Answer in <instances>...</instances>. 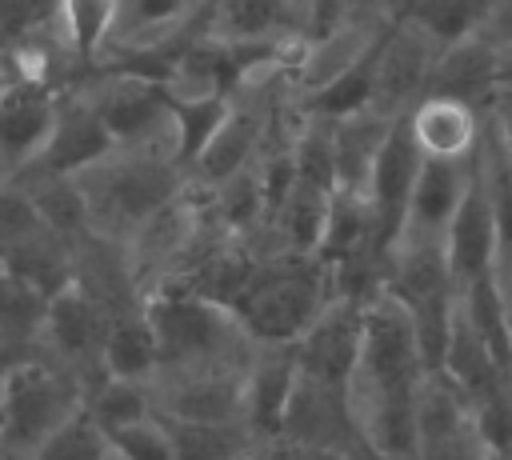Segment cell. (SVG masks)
<instances>
[{
	"instance_id": "cell-9",
	"label": "cell",
	"mask_w": 512,
	"mask_h": 460,
	"mask_svg": "<svg viewBox=\"0 0 512 460\" xmlns=\"http://www.w3.org/2000/svg\"><path fill=\"white\" fill-rule=\"evenodd\" d=\"M112 148L116 144H112L108 128L100 124V116L92 112V104L76 88H68V92H60L56 120H52V132H48L44 152L12 184H24V180H76L80 172H88L92 164H100Z\"/></svg>"
},
{
	"instance_id": "cell-38",
	"label": "cell",
	"mask_w": 512,
	"mask_h": 460,
	"mask_svg": "<svg viewBox=\"0 0 512 460\" xmlns=\"http://www.w3.org/2000/svg\"><path fill=\"white\" fill-rule=\"evenodd\" d=\"M8 404H12V372H0V448L8 432Z\"/></svg>"
},
{
	"instance_id": "cell-17",
	"label": "cell",
	"mask_w": 512,
	"mask_h": 460,
	"mask_svg": "<svg viewBox=\"0 0 512 460\" xmlns=\"http://www.w3.org/2000/svg\"><path fill=\"white\" fill-rule=\"evenodd\" d=\"M408 132L424 160L472 164L484 140V116L452 100H420L408 112Z\"/></svg>"
},
{
	"instance_id": "cell-27",
	"label": "cell",
	"mask_w": 512,
	"mask_h": 460,
	"mask_svg": "<svg viewBox=\"0 0 512 460\" xmlns=\"http://www.w3.org/2000/svg\"><path fill=\"white\" fill-rule=\"evenodd\" d=\"M232 96H200V100H172V132H176V160L188 172L192 160L208 148L216 128L224 124Z\"/></svg>"
},
{
	"instance_id": "cell-8",
	"label": "cell",
	"mask_w": 512,
	"mask_h": 460,
	"mask_svg": "<svg viewBox=\"0 0 512 460\" xmlns=\"http://www.w3.org/2000/svg\"><path fill=\"white\" fill-rule=\"evenodd\" d=\"M436 56H440V48L428 36H420L412 24L396 20V12H392V28L372 56L368 108L388 116V120H404L424 100Z\"/></svg>"
},
{
	"instance_id": "cell-13",
	"label": "cell",
	"mask_w": 512,
	"mask_h": 460,
	"mask_svg": "<svg viewBox=\"0 0 512 460\" xmlns=\"http://www.w3.org/2000/svg\"><path fill=\"white\" fill-rule=\"evenodd\" d=\"M56 92L28 84H0V180H16L48 144L56 120Z\"/></svg>"
},
{
	"instance_id": "cell-37",
	"label": "cell",
	"mask_w": 512,
	"mask_h": 460,
	"mask_svg": "<svg viewBox=\"0 0 512 460\" xmlns=\"http://www.w3.org/2000/svg\"><path fill=\"white\" fill-rule=\"evenodd\" d=\"M496 284H500V296H504V312H508V328H512V260L496 264Z\"/></svg>"
},
{
	"instance_id": "cell-3",
	"label": "cell",
	"mask_w": 512,
	"mask_h": 460,
	"mask_svg": "<svg viewBox=\"0 0 512 460\" xmlns=\"http://www.w3.org/2000/svg\"><path fill=\"white\" fill-rule=\"evenodd\" d=\"M332 300H336L332 280L320 260L272 256V260H260V272L232 316L252 336V344L292 348Z\"/></svg>"
},
{
	"instance_id": "cell-18",
	"label": "cell",
	"mask_w": 512,
	"mask_h": 460,
	"mask_svg": "<svg viewBox=\"0 0 512 460\" xmlns=\"http://www.w3.org/2000/svg\"><path fill=\"white\" fill-rule=\"evenodd\" d=\"M296 380L300 368L292 348H256L244 376V424L260 436V444H272L280 436V420L296 392Z\"/></svg>"
},
{
	"instance_id": "cell-22",
	"label": "cell",
	"mask_w": 512,
	"mask_h": 460,
	"mask_svg": "<svg viewBox=\"0 0 512 460\" xmlns=\"http://www.w3.org/2000/svg\"><path fill=\"white\" fill-rule=\"evenodd\" d=\"M392 12H396V20L412 24L420 36H428L444 52L480 32L488 0H400V4H392Z\"/></svg>"
},
{
	"instance_id": "cell-33",
	"label": "cell",
	"mask_w": 512,
	"mask_h": 460,
	"mask_svg": "<svg viewBox=\"0 0 512 460\" xmlns=\"http://www.w3.org/2000/svg\"><path fill=\"white\" fill-rule=\"evenodd\" d=\"M476 36H484L492 48H508L512 44V0H488V12Z\"/></svg>"
},
{
	"instance_id": "cell-1",
	"label": "cell",
	"mask_w": 512,
	"mask_h": 460,
	"mask_svg": "<svg viewBox=\"0 0 512 460\" xmlns=\"http://www.w3.org/2000/svg\"><path fill=\"white\" fill-rule=\"evenodd\" d=\"M76 188L84 196L92 236L124 248L148 216L188 188V172L172 148H112L100 164L76 176Z\"/></svg>"
},
{
	"instance_id": "cell-24",
	"label": "cell",
	"mask_w": 512,
	"mask_h": 460,
	"mask_svg": "<svg viewBox=\"0 0 512 460\" xmlns=\"http://www.w3.org/2000/svg\"><path fill=\"white\" fill-rule=\"evenodd\" d=\"M476 172L488 192V208L496 220V240H500V264L512 260V152L500 144V136L484 120V140L476 152Z\"/></svg>"
},
{
	"instance_id": "cell-4",
	"label": "cell",
	"mask_w": 512,
	"mask_h": 460,
	"mask_svg": "<svg viewBox=\"0 0 512 460\" xmlns=\"http://www.w3.org/2000/svg\"><path fill=\"white\" fill-rule=\"evenodd\" d=\"M76 92L92 104L100 124L108 128L116 148H172V100L160 80L120 72V68H92Z\"/></svg>"
},
{
	"instance_id": "cell-35",
	"label": "cell",
	"mask_w": 512,
	"mask_h": 460,
	"mask_svg": "<svg viewBox=\"0 0 512 460\" xmlns=\"http://www.w3.org/2000/svg\"><path fill=\"white\" fill-rule=\"evenodd\" d=\"M484 120H488V128L500 136V144L512 152V96H496Z\"/></svg>"
},
{
	"instance_id": "cell-36",
	"label": "cell",
	"mask_w": 512,
	"mask_h": 460,
	"mask_svg": "<svg viewBox=\"0 0 512 460\" xmlns=\"http://www.w3.org/2000/svg\"><path fill=\"white\" fill-rule=\"evenodd\" d=\"M496 88L500 96H512V44L496 48Z\"/></svg>"
},
{
	"instance_id": "cell-20",
	"label": "cell",
	"mask_w": 512,
	"mask_h": 460,
	"mask_svg": "<svg viewBox=\"0 0 512 460\" xmlns=\"http://www.w3.org/2000/svg\"><path fill=\"white\" fill-rule=\"evenodd\" d=\"M400 120H388L372 108H360L352 116L332 120V156H336V192H352L364 196L376 156L384 148V140L392 136Z\"/></svg>"
},
{
	"instance_id": "cell-7",
	"label": "cell",
	"mask_w": 512,
	"mask_h": 460,
	"mask_svg": "<svg viewBox=\"0 0 512 460\" xmlns=\"http://www.w3.org/2000/svg\"><path fill=\"white\" fill-rule=\"evenodd\" d=\"M108 324L112 316L84 296L76 284H68L64 292H56L44 308V328H40V348L52 364L68 368L84 392H92L104 380V340H108Z\"/></svg>"
},
{
	"instance_id": "cell-14",
	"label": "cell",
	"mask_w": 512,
	"mask_h": 460,
	"mask_svg": "<svg viewBox=\"0 0 512 460\" xmlns=\"http://www.w3.org/2000/svg\"><path fill=\"white\" fill-rule=\"evenodd\" d=\"M384 292L400 300L408 312L456 296V280L448 268L444 240H420V236H396L384 256Z\"/></svg>"
},
{
	"instance_id": "cell-12",
	"label": "cell",
	"mask_w": 512,
	"mask_h": 460,
	"mask_svg": "<svg viewBox=\"0 0 512 460\" xmlns=\"http://www.w3.org/2000/svg\"><path fill=\"white\" fill-rule=\"evenodd\" d=\"M420 164H424V156H420V148H416V140L408 132V116H404L392 128V136L384 140V148L376 156V168H372V180H368V192H364L384 252L392 248V240L404 228V212H408V200H412Z\"/></svg>"
},
{
	"instance_id": "cell-34",
	"label": "cell",
	"mask_w": 512,
	"mask_h": 460,
	"mask_svg": "<svg viewBox=\"0 0 512 460\" xmlns=\"http://www.w3.org/2000/svg\"><path fill=\"white\" fill-rule=\"evenodd\" d=\"M264 460H348L336 452H320V448H300V444H264Z\"/></svg>"
},
{
	"instance_id": "cell-23",
	"label": "cell",
	"mask_w": 512,
	"mask_h": 460,
	"mask_svg": "<svg viewBox=\"0 0 512 460\" xmlns=\"http://www.w3.org/2000/svg\"><path fill=\"white\" fill-rule=\"evenodd\" d=\"M176 460H244L260 452V436L248 424H184L168 420Z\"/></svg>"
},
{
	"instance_id": "cell-19",
	"label": "cell",
	"mask_w": 512,
	"mask_h": 460,
	"mask_svg": "<svg viewBox=\"0 0 512 460\" xmlns=\"http://www.w3.org/2000/svg\"><path fill=\"white\" fill-rule=\"evenodd\" d=\"M476 164V160H472ZM472 164H440V160H424L408 212H404V228L400 236H420V240H444L468 184H472Z\"/></svg>"
},
{
	"instance_id": "cell-2",
	"label": "cell",
	"mask_w": 512,
	"mask_h": 460,
	"mask_svg": "<svg viewBox=\"0 0 512 460\" xmlns=\"http://www.w3.org/2000/svg\"><path fill=\"white\" fill-rule=\"evenodd\" d=\"M144 316L160 344V368H248L260 348L228 308L184 288L148 292Z\"/></svg>"
},
{
	"instance_id": "cell-26",
	"label": "cell",
	"mask_w": 512,
	"mask_h": 460,
	"mask_svg": "<svg viewBox=\"0 0 512 460\" xmlns=\"http://www.w3.org/2000/svg\"><path fill=\"white\" fill-rule=\"evenodd\" d=\"M84 412H88V420L108 436V432H116V428H124V424H136V420L152 416L156 408H152V392H148L144 380H108V376H104V380L84 396Z\"/></svg>"
},
{
	"instance_id": "cell-10",
	"label": "cell",
	"mask_w": 512,
	"mask_h": 460,
	"mask_svg": "<svg viewBox=\"0 0 512 460\" xmlns=\"http://www.w3.org/2000/svg\"><path fill=\"white\" fill-rule=\"evenodd\" d=\"M276 440L280 444L336 452V456H348V460H368L364 456V444L356 436V424H352L344 388H328V384H316L308 376L296 380V392H292V400L284 408V420H280V436Z\"/></svg>"
},
{
	"instance_id": "cell-21",
	"label": "cell",
	"mask_w": 512,
	"mask_h": 460,
	"mask_svg": "<svg viewBox=\"0 0 512 460\" xmlns=\"http://www.w3.org/2000/svg\"><path fill=\"white\" fill-rule=\"evenodd\" d=\"M104 376L108 380H152L160 368V344L144 316V304L132 312L112 316L108 340H104Z\"/></svg>"
},
{
	"instance_id": "cell-5",
	"label": "cell",
	"mask_w": 512,
	"mask_h": 460,
	"mask_svg": "<svg viewBox=\"0 0 512 460\" xmlns=\"http://www.w3.org/2000/svg\"><path fill=\"white\" fill-rule=\"evenodd\" d=\"M84 384L52 364L48 356L12 372V404H8V432L0 460H32V452L56 436L68 420L84 412Z\"/></svg>"
},
{
	"instance_id": "cell-29",
	"label": "cell",
	"mask_w": 512,
	"mask_h": 460,
	"mask_svg": "<svg viewBox=\"0 0 512 460\" xmlns=\"http://www.w3.org/2000/svg\"><path fill=\"white\" fill-rule=\"evenodd\" d=\"M108 452V436L88 420V412H80L56 436H48L32 452V460H108Z\"/></svg>"
},
{
	"instance_id": "cell-6",
	"label": "cell",
	"mask_w": 512,
	"mask_h": 460,
	"mask_svg": "<svg viewBox=\"0 0 512 460\" xmlns=\"http://www.w3.org/2000/svg\"><path fill=\"white\" fill-rule=\"evenodd\" d=\"M416 460H496L476 404L444 372H428L416 388Z\"/></svg>"
},
{
	"instance_id": "cell-25",
	"label": "cell",
	"mask_w": 512,
	"mask_h": 460,
	"mask_svg": "<svg viewBox=\"0 0 512 460\" xmlns=\"http://www.w3.org/2000/svg\"><path fill=\"white\" fill-rule=\"evenodd\" d=\"M460 308H464L468 324L476 328V336L488 344L492 360L512 376V328H508V312H504V296H500L496 272L476 280V284H464L460 288Z\"/></svg>"
},
{
	"instance_id": "cell-16",
	"label": "cell",
	"mask_w": 512,
	"mask_h": 460,
	"mask_svg": "<svg viewBox=\"0 0 512 460\" xmlns=\"http://www.w3.org/2000/svg\"><path fill=\"white\" fill-rule=\"evenodd\" d=\"M496 96H500L496 48L484 36H468V40H460L436 56L424 100H452V104H464V108L488 116Z\"/></svg>"
},
{
	"instance_id": "cell-15",
	"label": "cell",
	"mask_w": 512,
	"mask_h": 460,
	"mask_svg": "<svg viewBox=\"0 0 512 460\" xmlns=\"http://www.w3.org/2000/svg\"><path fill=\"white\" fill-rule=\"evenodd\" d=\"M444 252H448V268H452V280L456 288L464 284H476L484 276L496 272L500 264V240H496V220H492V208H488V192L480 184V172L472 164V184L444 232Z\"/></svg>"
},
{
	"instance_id": "cell-32",
	"label": "cell",
	"mask_w": 512,
	"mask_h": 460,
	"mask_svg": "<svg viewBox=\"0 0 512 460\" xmlns=\"http://www.w3.org/2000/svg\"><path fill=\"white\" fill-rule=\"evenodd\" d=\"M476 420H480V432H484L488 448L496 452V460L512 456V380L476 404Z\"/></svg>"
},
{
	"instance_id": "cell-11",
	"label": "cell",
	"mask_w": 512,
	"mask_h": 460,
	"mask_svg": "<svg viewBox=\"0 0 512 460\" xmlns=\"http://www.w3.org/2000/svg\"><path fill=\"white\" fill-rule=\"evenodd\" d=\"M360 336H364V304L332 300L316 316V324L292 344L300 376L328 388H348L360 360Z\"/></svg>"
},
{
	"instance_id": "cell-39",
	"label": "cell",
	"mask_w": 512,
	"mask_h": 460,
	"mask_svg": "<svg viewBox=\"0 0 512 460\" xmlns=\"http://www.w3.org/2000/svg\"><path fill=\"white\" fill-rule=\"evenodd\" d=\"M244 460H264V448H260V452H252V456H244Z\"/></svg>"
},
{
	"instance_id": "cell-40",
	"label": "cell",
	"mask_w": 512,
	"mask_h": 460,
	"mask_svg": "<svg viewBox=\"0 0 512 460\" xmlns=\"http://www.w3.org/2000/svg\"><path fill=\"white\" fill-rule=\"evenodd\" d=\"M108 460H120V456H116V452H108Z\"/></svg>"
},
{
	"instance_id": "cell-28",
	"label": "cell",
	"mask_w": 512,
	"mask_h": 460,
	"mask_svg": "<svg viewBox=\"0 0 512 460\" xmlns=\"http://www.w3.org/2000/svg\"><path fill=\"white\" fill-rule=\"evenodd\" d=\"M60 24H64V36L76 52V60L92 72L100 52H104V40H108V24H112V4L108 0H72V4H60Z\"/></svg>"
},
{
	"instance_id": "cell-31",
	"label": "cell",
	"mask_w": 512,
	"mask_h": 460,
	"mask_svg": "<svg viewBox=\"0 0 512 460\" xmlns=\"http://www.w3.org/2000/svg\"><path fill=\"white\" fill-rule=\"evenodd\" d=\"M44 228H48V224L40 220L32 196H28L24 188L0 180V260H4L12 248H20L24 240H32L36 232H44Z\"/></svg>"
},
{
	"instance_id": "cell-30",
	"label": "cell",
	"mask_w": 512,
	"mask_h": 460,
	"mask_svg": "<svg viewBox=\"0 0 512 460\" xmlns=\"http://www.w3.org/2000/svg\"><path fill=\"white\" fill-rule=\"evenodd\" d=\"M108 448L120 460H176L172 456V432L164 416H144L136 424H124L116 432H108Z\"/></svg>"
}]
</instances>
